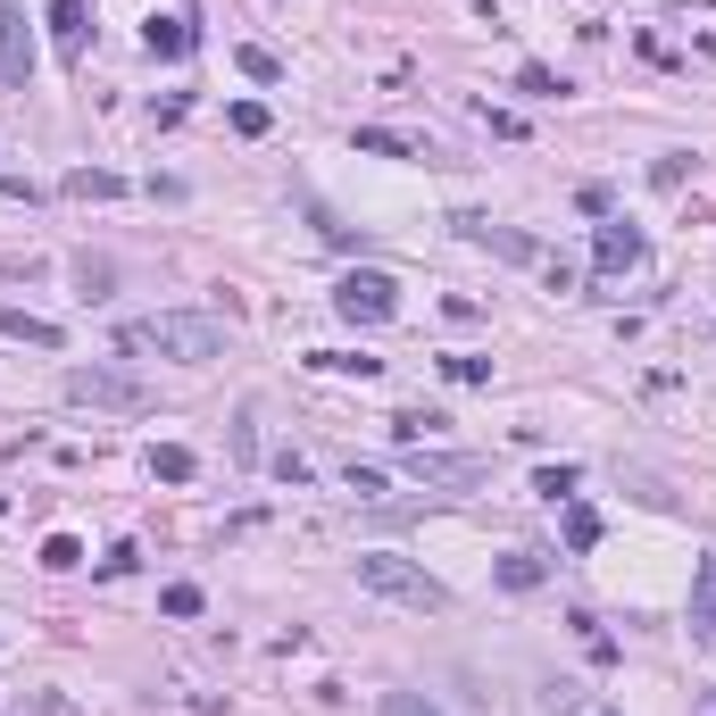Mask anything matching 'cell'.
<instances>
[{"label": "cell", "instance_id": "1f68e13d", "mask_svg": "<svg viewBox=\"0 0 716 716\" xmlns=\"http://www.w3.org/2000/svg\"><path fill=\"white\" fill-rule=\"evenodd\" d=\"M600 716H608V708H600Z\"/></svg>", "mask_w": 716, "mask_h": 716}, {"label": "cell", "instance_id": "ffe728a7", "mask_svg": "<svg viewBox=\"0 0 716 716\" xmlns=\"http://www.w3.org/2000/svg\"><path fill=\"white\" fill-rule=\"evenodd\" d=\"M575 484H584V467H533V491H542L550 509H558V500H575Z\"/></svg>", "mask_w": 716, "mask_h": 716}, {"label": "cell", "instance_id": "484cf974", "mask_svg": "<svg viewBox=\"0 0 716 716\" xmlns=\"http://www.w3.org/2000/svg\"><path fill=\"white\" fill-rule=\"evenodd\" d=\"M376 716H442V708H434L425 692H383V708H376Z\"/></svg>", "mask_w": 716, "mask_h": 716}, {"label": "cell", "instance_id": "4316f807", "mask_svg": "<svg viewBox=\"0 0 716 716\" xmlns=\"http://www.w3.org/2000/svg\"><path fill=\"white\" fill-rule=\"evenodd\" d=\"M159 608H167V617H200V584H167V600H159Z\"/></svg>", "mask_w": 716, "mask_h": 716}, {"label": "cell", "instance_id": "8fae6325", "mask_svg": "<svg viewBox=\"0 0 716 716\" xmlns=\"http://www.w3.org/2000/svg\"><path fill=\"white\" fill-rule=\"evenodd\" d=\"M192 42H200L192 18H151V25H142V51H151V58H184Z\"/></svg>", "mask_w": 716, "mask_h": 716}, {"label": "cell", "instance_id": "9a60e30c", "mask_svg": "<svg viewBox=\"0 0 716 716\" xmlns=\"http://www.w3.org/2000/svg\"><path fill=\"white\" fill-rule=\"evenodd\" d=\"M51 34L67 58H84V0H51Z\"/></svg>", "mask_w": 716, "mask_h": 716}, {"label": "cell", "instance_id": "83f0119b", "mask_svg": "<svg viewBox=\"0 0 716 716\" xmlns=\"http://www.w3.org/2000/svg\"><path fill=\"white\" fill-rule=\"evenodd\" d=\"M475 117H484L491 133H509V142H517V133H525V117H517V109H491V100H475Z\"/></svg>", "mask_w": 716, "mask_h": 716}, {"label": "cell", "instance_id": "f1b7e54d", "mask_svg": "<svg viewBox=\"0 0 716 716\" xmlns=\"http://www.w3.org/2000/svg\"><path fill=\"white\" fill-rule=\"evenodd\" d=\"M350 491H358V500H383L392 484H383V467H350Z\"/></svg>", "mask_w": 716, "mask_h": 716}, {"label": "cell", "instance_id": "2e32d148", "mask_svg": "<svg viewBox=\"0 0 716 716\" xmlns=\"http://www.w3.org/2000/svg\"><path fill=\"white\" fill-rule=\"evenodd\" d=\"M350 142H358V151H367V159H409V151H416L409 133H392V126H358Z\"/></svg>", "mask_w": 716, "mask_h": 716}, {"label": "cell", "instance_id": "5b68a950", "mask_svg": "<svg viewBox=\"0 0 716 716\" xmlns=\"http://www.w3.org/2000/svg\"><path fill=\"white\" fill-rule=\"evenodd\" d=\"M400 475L409 484H434V491H467V484H484V458L475 451H425L416 442V451H400Z\"/></svg>", "mask_w": 716, "mask_h": 716}, {"label": "cell", "instance_id": "ba28073f", "mask_svg": "<svg viewBox=\"0 0 716 716\" xmlns=\"http://www.w3.org/2000/svg\"><path fill=\"white\" fill-rule=\"evenodd\" d=\"M641 226H625V217H608L600 234H592V267H600V275H625V267H641Z\"/></svg>", "mask_w": 716, "mask_h": 716}, {"label": "cell", "instance_id": "d6986e66", "mask_svg": "<svg viewBox=\"0 0 716 716\" xmlns=\"http://www.w3.org/2000/svg\"><path fill=\"white\" fill-rule=\"evenodd\" d=\"M566 550H600V509L566 500Z\"/></svg>", "mask_w": 716, "mask_h": 716}, {"label": "cell", "instance_id": "7a4b0ae2", "mask_svg": "<svg viewBox=\"0 0 716 716\" xmlns=\"http://www.w3.org/2000/svg\"><path fill=\"white\" fill-rule=\"evenodd\" d=\"M358 584L383 592V600H400V608H425V617H442V608H451V592H442L425 566L392 558V550H358Z\"/></svg>", "mask_w": 716, "mask_h": 716}, {"label": "cell", "instance_id": "ac0fdd59", "mask_svg": "<svg viewBox=\"0 0 716 716\" xmlns=\"http://www.w3.org/2000/svg\"><path fill=\"white\" fill-rule=\"evenodd\" d=\"M192 467H200V458H192L184 442H159V451H151V475H159V484H192Z\"/></svg>", "mask_w": 716, "mask_h": 716}, {"label": "cell", "instance_id": "7c38bea8", "mask_svg": "<svg viewBox=\"0 0 716 716\" xmlns=\"http://www.w3.org/2000/svg\"><path fill=\"white\" fill-rule=\"evenodd\" d=\"M308 367H317V376H358V383L383 376V358H367V350H308Z\"/></svg>", "mask_w": 716, "mask_h": 716}, {"label": "cell", "instance_id": "30bf717a", "mask_svg": "<svg viewBox=\"0 0 716 716\" xmlns=\"http://www.w3.org/2000/svg\"><path fill=\"white\" fill-rule=\"evenodd\" d=\"M0 334H9V341H34V350H58V341H67L51 317H34V308H9V301H0Z\"/></svg>", "mask_w": 716, "mask_h": 716}, {"label": "cell", "instance_id": "4fadbf2b", "mask_svg": "<svg viewBox=\"0 0 716 716\" xmlns=\"http://www.w3.org/2000/svg\"><path fill=\"white\" fill-rule=\"evenodd\" d=\"M67 200H126V175H109V167H76V175H67Z\"/></svg>", "mask_w": 716, "mask_h": 716}, {"label": "cell", "instance_id": "8992f818", "mask_svg": "<svg viewBox=\"0 0 716 716\" xmlns=\"http://www.w3.org/2000/svg\"><path fill=\"white\" fill-rule=\"evenodd\" d=\"M0 84L25 93L34 84V34H25V9L18 0H0Z\"/></svg>", "mask_w": 716, "mask_h": 716}, {"label": "cell", "instance_id": "7402d4cb", "mask_svg": "<svg viewBox=\"0 0 716 716\" xmlns=\"http://www.w3.org/2000/svg\"><path fill=\"white\" fill-rule=\"evenodd\" d=\"M42 566H51V575H76V566H84V542H76V533H51V542H42Z\"/></svg>", "mask_w": 716, "mask_h": 716}, {"label": "cell", "instance_id": "6da1fadb", "mask_svg": "<svg viewBox=\"0 0 716 716\" xmlns=\"http://www.w3.org/2000/svg\"><path fill=\"white\" fill-rule=\"evenodd\" d=\"M117 350H126V358L208 367V358H226V325H217V317H184V308H159V317H126V325H117Z\"/></svg>", "mask_w": 716, "mask_h": 716}, {"label": "cell", "instance_id": "cb8c5ba5", "mask_svg": "<svg viewBox=\"0 0 716 716\" xmlns=\"http://www.w3.org/2000/svg\"><path fill=\"white\" fill-rule=\"evenodd\" d=\"M267 126H275V109H267V100H234V133H250V142H259Z\"/></svg>", "mask_w": 716, "mask_h": 716}, {"label": "cell", "instance_id": "3957f363", "mask_svg": "<svg viewBox=\"0 0 716 716\" xmlns=\"http://www.w3.org/2000/svg\"><path fill=\"white\" fill-rule=\"evenodd\" d=\"M67 400H76V409H100V416H142L159 392L133 376V367H100L93 358V367H67Z\"/></svg>", "mask_w": 716, "mask_h": 716}, {"label": "cell", "instance_id": "d4e9b609", "mask_svg": "<svg viewBox=\"0 0 716 716\" xmlns=\"http://www.w3.org/2000/svg\"><path fill=\"white\" fill-rule=\"evenodd\" d=\"M442 376H451V383H491V358L458 350V358H442Z\"/></svg>", "mask_w": 716, "mask_h": 716}, {"label": "cell", "instance_id": "277c9868", "mask_svg": "<svg viewBox=\"0 0 716 716\" xmlns=\"http://www.w3.org/2000/svg\"><path fill=\"white\" fill-rule=\"evenodd\" d=\"M334 317H350V325H392V317H400V283L383 275V267H350V275L334 283Z\"/></svg>", "mask_w": 716, "mask_h": 716}, {"label": "cell", "instance_id": "52a82bcc", "mask_svg": "<svg viewBox=\"0 0 716 716\" xmlns=\"http://www.w3.org/2000/svg\"><path fill=\"white\" fill-rule=\"evenodd\" d=\"M458 234H467L475 250H491V259H509V267H533V259H542V242H533V234L491 226V217H458Z\"/></svg>", "mask_w": 716, "mask_h": 716}, {"label": "cell", "instance_id": "603a6c76", "mask_svg": "<svg viewBox=\"0 0 716 716\" xmlns=\"http://www.w3.org/2000/svg\"><path fill=\"white\" fill-rule=\"evenodd\" d=\"M517 93H533V100H558V93H566V76H550L542 58H525V67H517Z\"/></svg>", "mask_w": 716, "mask_h": 716}, {"label": "cell", "instance_id": "f546056e", "mask_svg": "<svg viewBox=\"0 0 716 716\" xmlns=\"http://www.w3.org/2000/svg\"><path fill=\"white\" fill-rule=\"evenodd\" d=\"M0 275H9V283H34V275H42V259H34V250H25V259H0Z\"/></svg>", "mask_w": 716, "mask_h": 716}, {"label": "cell", "instance_id": "e0dca14e", "mask_svg": "<svg viewBox=\"0 0 716 716\" xmlns=\"http://www.w3.org/2000/svg\"><path fill=\"white\" fill-rule=\"evenodd\" d=\"M234 67H242L250 84H283V58L267 51V42H242V51H234Z\"/></svg>", "mask_w": 716, "mask_h": 716}, {"label": "cell", "instance_id": "5bb4252c", "mask_svg": "<svg viewBox=\"0 0 716 716\" xmlns=\"http://www.w3.org/2000/svg\"><path fill=\"white\" fill-rule=\"evenodd\" d=\"M442 425H451L442 409H400V416H392V442H400V451H416V442L442 434Z\"/></svg>", "mask_w": 716, "mask_h": 716}, {"label": "cell", "instance_id": "44dd1931", "mask_svg": "<svg viewBox=\"0 0 716 716\" xmlns=\"http://www.w3.org/2000/svg\"><path fill=\"white\" fill-rule=\"evenodd\" d=\"M542 575H550V566L533 558V550H509V558H500V584H509V592H533Z\"/></svg>", "mask_w": 716, "mask_h": 716}, {"label": "cell", "instance_id": "4dcf8cb0", "mask_svg": "<svg viewBox=\"0 0 716 716\" xmlns=\"http://www.w3.org/2000/svg\"><path fill=\"white\" fill-rule=\"evenodd\" d=\"M699 716H716V692H708V699H699Z\"/></svg>", "mask_w": 716, "mask_h": 716}, {"label": "cell", "instance_id": "9c48e42d", "mask_svg": "<svg viewBox=\"0 0 716 716\" xmlns=\"http://www.w3.org/2000/svg\"><path fill=\"white\" fill-rule=\"evenodd\" d=\"M692 641H699V650H716V558L692 566Z\"/></svg>", "mask_w": 716, "mask_h": 716}]
</instances>
